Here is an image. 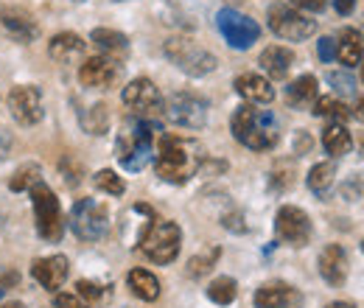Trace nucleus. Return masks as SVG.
<instances>
[{
	"instance_id": "obj_1",
	"label": "nucleus",
	"mask_w": 364,
	"mask_h": 308,
	"mask_svg": "<svg viewBox=\"0 0 364 308\" xmlns=\"http://www.w3.org/2000/svg\"><path fill=\"white\" fill-rule=\"evenodd\" d=\"M202 160H205V154L196 140L163 134L160 146H157V157H154V171L163 182L182 185L202 169Z\"/></svg>"
},
{
	"instance_id": "obj_2",
	"label": "nucleus",
	"mask_w": 364,
	"mask_h": 308,
	"mask_svg": "<svg viewBox=\"0 0 364 308\" xmlns=\"http://www.w3.org/2000/svg\"><path fill=\"white\" fill-rule=\"evenodd\" d=\"M232 137L252 149V152H269L280 140V124L269 110H258L255 104H241L230 118Z\"/></svg>"
},
{
	"instance_id": "obj_3",
	"label": "nucleus",
	"mask_w": 364,
	"mask_h": 308,
	"mask_svg": "<svg viewBox=\"0 0 364 308\" xmlns=\"http://www.w3.org/2000/svg\"><path fill=\"white\" fill-rule=\"evenodd\" d=\"M182 247V230L174 221H151L146 224V230L140 233V253L151 261V264H171L177 261Z\"/></svg>"
},
{
	"instance_id": "obj_4",
	"label": "nucleus",
	"mask_w": 364,
	"mask_h": 308,
	"mask_svg": "<svg viewBox=\"0 0 364 308\" xmlns=\"http://www.w3.org/2000/svg\"><path fill=\"white\" fill-rule=\"evenodd\" d=\"M267 23L274 37L289 40V43H303L317 34V20H311L309 14L297 11L289 3H272L267 11Z\"/></svg>"
},
{
	"instance_id": "obj_5",
	"label": "nucleus",
	"mask_w": 364,
	"mask_h": 308,
	"mask_svg": "<svg viewBox=\"0 0 364 308\" xmlns=\"http://www.w3.org/2000/svg\"><path fill=\"white\" fill-rule=\"evenodd\" d=\"M154 132H160L151 121H135V127L129 132H124L118 137V163L127 171H140L146 169V163L151 160V140Z\"/></svg>"
},
{
	"instance_id": "obj_6",
	"label": "nucleus",
	"mask_w": 364,
	"mask_h": 308,
	"mask_svg": "<svg viewBox=\"0 0 364 308\" xmlns=\"http://www.w3.org/2000/svg\"><path fill=\"white\" fill-rule=\"evenodd\" d=\"M31 205H34V216H37V233L43 241H62L65 235V219H62V208L56 193L48 188L46 182H37L31 191Z\"/></svg>"
},
{
	"instance_id": "obj_7",
	"label": "nucleus",
	"mask_w": 364,
	"mask_h": 308,
	"mask_svg": "<svg viewBox=\"0 0 364 308\" xmlns=\"http://www.w3.org/2000/svg\"><path fill=\"white\" fill-rule=\"evenodd\" d=\"M163 51L185 76H193V79H202V76L213 73L216 65H219L210 51H205L202 45H196L193 40H185V37H171Z\"/></svg>"
},
{
	"instance_id": "obj_8",
	"label": "nucleus",
	"mask_w": 364,
	"mask_h": 308,
	"mask_svg": "<svg viewBox=\"0 0 364 308\" xmlns=\"http://www.w3.org/2000/svg\"><path fill=\"white\" fill-rule=\"evenodd\" d=\"M70 230L76 233L79 241H98L109 230V211L92 196H82L70 208Z\"/></svg>"
},
{
	"instance_id": "obj_9",
	"label": "nucleus",
	"mask_w": 364,
	"mask_h": 308,
	"mask_svg": "<svg viewBox=\"0 0 364 308\" xmlns=\"http://www.w3.org/2000/svg\"><path fill=\"white\" fill-rule=\"evenodd\" d=\"M163 115L168 118V124L180 127V129H202L208 124V101L196 92H174L166 107Z\"/></svg>"
},
{
	"instance_id": "obj_10",
	"label": "nucleus",
	"mask_w": 364,
	"mask_h": 308,
	"mask_svg": "<svg viewBox=\"0 0 364 308\" xmlns=\"http://www.w3.org/2000/svg\"><path fill=\"white\" fill-rule=\"evenodd\" d=\"M121 101L129 107L132 115L143 118V121H151V118L163 115V107H166L163 92L157 90V85H154L151 79H146V76L132 79V82L124 87V92H121Z\"/></svg>"
},
{
	"instance_id": "obj_11",
	"label": "nucleus",
	"mask_w": 364,
	"mask_h": 308,
	"mask_svg": "<svg viewBox=\"0 0 364 308\" xmlns=\"http://www.w3.org/2000/svg\"><path fill=\"white\" fill-rule=\"evenodd\" d=\"M216 26H219L225 43L230 48H235V51H247V48H252L261 40V26L252 17H247V14L235 11V9H222L216 14Z\"/></svg>"
},
{
	"instance_id": "obj_12",
	"label": "nucleus",
	"mask_w": 364,
	"mask_h": 308,
	"mask_svg": "<svg viewBox=\"0 0 364 308\" xmlns=\"http://www.w3.org/2000/svg\"><path fill=\"white\" fill-rule=\"evenodd\" d=\"M274 233L280 241H286L289 247H306L311 241V219L303 208L297 205H283L277 213H274Z\"/></svg>"
},
{
	"instance_id": "obj_13",
	"label": "nucleus",
	"mask_w": 364,
	"mask_h": 308,
	"mask_svg": "<svg viewBox=\"0 0 364 308\" xmlns=\"http://www.w3.org/2000/svg\"><path fill=\"white\" fill-rule=\"evenodd\" d=\"M9 110H11V118L20 124V127H37L46 115L43 110V92L34 85H20L9 92Z\"/></svg>"
},
{
	"instance_id": "obj_14",
	"label": "nucleus",
	"mask_w": 364,
	"mask_h": 308,
	"mask_svg": "<svg viewBox=\"0 0 364 308\" xmlns=\"http://www.w3.org/2000/svg\"><path fill=\"white\" fill-rule=\"evenodd\" d=\"M252 300H255V308H303V294L283 280H269L258 286Z\"/></svg>"
},
{
	"instance_id": "obj_15",
	"label": "nucleus",
	"mask_w": 364,
	"mask_h": 308,
	"mask_svg": "<svg viewBox=\"0 0 364 308\" xmlns=\"http://www.w3.org/2000/svg\"><path fill=\"white\" fill-rule=\"evenodd\" d=\"M31 275L34 280L48 289V292H59L70 275V261L65 255H46V258H37L31 264Z\"/></svg>"
},
{
	"instance_id": "obj_16",
	"label": "nucleus",
	"mask_w": 364,
	"mask_h": 308,
	"mask_svg": "<svg viewBox=\"0 0 364 308\" xmlns=\"http://www.w3.org/2000/svg\"><path fill=\"white\" fill-rule=\"evenodd\" d=\"M115 79H118V65L107 56H90L79 68V82L85 87L107 90L109 85H115Z\"/></svg>"
},
{
	"instance_id": "obj_17",
	"label": "nucleus",
	"mask_w": 364,
	"mask_h": 308,
	"mask_svg": "<svg viewBox=\"0 0 364 308\" xmlns=\"http://www.w3.org/2000/svg\"><path fill=\"white\" fill-rule=\"evenodd\" d=\"M319 275L328 286H342L348 280V253L342 244H328L322 253H319Z\"/></svg>"
},
{
	"instance_id": "obj_18",
	"label": "nucleus",
	"mask_w": 364,
	"mask_h": 308,
	"mask_svg": "<svg viewBox=\"0 0 364 308\" xmlns=\"http://www.w3.org/2000/svg\"><path fill=\"white\" fill-rule=\"evenodd\" d=\"M85 51H87V43L73 31H62L48 43V56L59 65H76L85 56Z\"/></svg>"
},
{
	"instance_id": "obj_19",
	"label": "nucleus",
	"mask_w": 364,
	"mask_h": 308,
	"mask_svg": "<svg viewBox=\"0 0 364 308\" xmlns=\"http://www.w3.org/2000/svg\"><path fill=\"white\" fill-rule=\"evenodd\" d=\"M232 87L250 104H272L274 101L272 82L267 76H261V73H241V76H235Z\"/></svg>"
},
{
	"instance_id": "obj_20",
	"label": "nucleus",
	"mask_w": 364,
	"mask_h": 308,
	"mask_svg": "<svg viewBox=\"0 0 364 308\" xmlns=\"http://www.w3.org/2000/svg\"><path fill=\"white\" fill-rule=\"evenodd\" d=\"M90 43L101 51V56H107L112 62L129 56V37L115 31V28H92Z\"/></svg>"
},
{
	"instance_id": "obj_21",
	"label": "nucleus",
	"mask_w": 364,
	"mask_h": 308,
	"mask_svg": "<svg viewBox=\"0 0 364 308\" xmlns=\"http://www.w3.org/2000/svg\"><path fill=\"white\" fill-rule=\"evenodd\" d=\"M258 65H261V70H264L269 79H277V82H280V79L289 76V70H291V65H294V53H291L289 48H283V45H269V48L261 51Z\"/></svg>"
},
{
	"instance_id": "obj_22",
	"label": "nucleus",
	"mask_w": 364,
	"mask_h": 308,
	"mask_svg": "<svg viewBox=\"0 0 364 308\" xmlns=\"http://www.w3.org/2000/svg\"><path fill=\"white\" fill-rule=\"evenodd\" d=\"M317 98H319V82H317V76H311V73L297 76V79L286 87V104L294 107V110L314 107Z\"/></svg>"
},
{
	"instance_id": "obj_23",
	"label": "nucleus",
	"mask_w": 364,
	"mask_h": 308,
	"mask_svg": "<svg viewBox=\"0 0 364 308\" xmlns=\"http://www.w3.org/2000/svg\"><path fill=\"white\" fill-rule=\"evenodd\" d=\"M336 59L345 68H356L364 59V37L356 28H342L336 37Z\"/></svg>"
},
{
	"instance_id": "obj_24",
	"label": "nucleus",
	"mask_w": 364,
	"mask_h": 308,
	"mask_svg": "<svg viewBox=\"0 0 364 308\" xmlns=\"http://www.w3.org/2000/svg\"><path fill=\"white\" fill-rule=\"evenodd\" d=\"M0 26L17 40V43H31L34 37H37V23L28 17V14H23V11H14V9H3L0 11Z\"/></svg>"
},
{
	"instance_id": "obj_25",
	"label": "nucleus",
	"mask_w": 364,
	"mask_h": 308,
	"mask_svg": "<svg viewBox=\"0 0 364 308\" xmlns=\"http://www.w3.org/2000/svg\"><path fill=\"white\" fill-rule=\"evenodd\" d=\"M127 283H129L132 294H135L137 300H143V303H154L160 297V280L149 269H132L127 275Z\"/></svg>"
},
{
	"instance_id": "obj_26",
	"label": "nucleus",
	"mask_w": 364,
	"mask_h": 308,
	"mask_svg": "<svg viewBox=\"0 0 364 308\" xmlns=\"http://www.w3.org/2000/svg\"><path fill=\"white\" fill-rule=\"evenodd\" d=\"M322 146L331 157H342L353 149V137L345 129V124H328L322 132Z\"/></svg>"
},
{
	"instance_id": "obj_27",
	"label": "nucleus",
	"mask_w": 364,
	"mask_h": 308,
	"mask_svg": "<svg viewBox=\"0 0 364 308\" xmlns=\"http://www.w3.org/2000/svg\"><path fill=\"white\" fill-rule=\"evenodd\" d=\"M82 129L87 134H104L109 129V107L107 104H92L82 112Z\"/></svg>"
},
{
	"instance_id": "obj_28",
	"label": "nucleus",
	"mask_w": 364,
	"mask_h": 308,
	"mask_svg": "<svg viewBox=\"0 0 364 308\" xmlns=\"http://www.w3.org/2000/svg\"><path fill=\"white\" fill-rule=\"evenodd\" d=\"M311 110H314L317 118H331L333 124H342V121L350 118V110H348L339 98H333V95H319Z\"/></svg>"
},
{
	"instance_id": "obj_29",
	"label": "nucleus",
	"mask_w": 364,
	"mask_h": 308,
	"mask_svg": "<svg viewBox=\"0 0 364 308\" xmlns=\"http://www.w3.org/2000/svg\"><path fill=\"white\" fill-rule=\"evenodd\" d=\"M37 182H43V169H40V163H26V166H20L11 179H9V188L14 191V193H23V191H31Z\"/></svg>"
},
{
	"instance_id": "obj_30",
	"label": "nucleus",
	"mask_w": 364,
	"mask_h": 308,
	"mask_svg": "<svg viewBox=\"0 0 364 308\" xmlns=\"http://www.w3.org/2000/svg\"><path fill=\"white\" fill-rule=\"evenodd\" d=\"M235 294H238V286H235V280L228 277V275L213 277V283L208 286V297H210L216 306H230V303L235 300Z\"/></svg>"
},
{
	"instance_id": "obj_31",
	"label": "nucleus",
	"mask_w": 364,
	"mask_h": 308,
	"mask_svg": "<svg viewBox=\"0 0 364 308\" xmlns=\"http://www.w3.org/2000/svg\"><path fill=\"white\" fill-rule=\"evenodd\" d=\"M219 255H222V247H210V250H205L202 255H193V258L188 261V277L199 280V277L210 275V269L216 266Z\"/></svg>"
},
{
	"instance_id": "obj_32",
	"label": "nucleus",
	"mask_w": 364,
	"mask_h": 308,
	"mask_svg": "<svg viewBox=\"0 0 364 308\" xmlns=\"http://www.w3.org/2000/svg\"><path fill=\"white\" fill-rule=\"evenodd\" d=\"M333 179H336V166L333 163H317L309 176H306V182H309V188L314 191V193H325L331 185H333Z\"/></svg>"
},
{
	"instance_id": "obj_33",
	"label": "nucleus",
	"mask_w": 364,
	"mask_h": 308,
	"mask_svg": "<svg viewBox=\"0 0 364 308\" xmlns=\"http://www.w3.org/2000/svg\"><path fill=\"white\" fill-rule=\"evenodd\" d=\"M92 185L98 188V191H104V193H109V196H124V191H127V182H124V176H118L112 169H101L98 174L92 176Z\"/></svg>"
},
{
	"instance_id": "obj_34",
	"label": "nucleus",
	"mask_w": 364,
	"mask_h": 308,
	"mask_svg": "<svg viewBox=\"0 0 364 308\" xmlns=\"http://www.w3.org/2000/svg\"><path fill=\"white\" fill-rule=\"evenodd\" d=\"M76 289H79V297L87 300V303H95V300L104 297V289H101L98 283H92V280H79Z\"/></svg>"
},
{
	"instance_id": "obj_35",
	"label": "nucleus",
	"mask_w": 364,
	"mask_h": 308,
	"mask_svg": "<svg viewBox=\"0 0 364 308\" xmlns=\"http://www.w3.org/2000/svg\"><path fill=\"white\" fill-rule=\"evenodd\" d=\"M289 6H294L303 14H317L328 6V0H289Z\"/></svg>"
},
{
	"instance_id": "obj_36",
	"label": "nucleus",
	"mask_w": 364,
	"mask_h": 308,
	"mask_svg": "<svg viewBox=\"0 0 364 308\" xmlns=\"http://www.w3.org/2000/svg\"><path fill=\"white\" fill-rule=\"evenodd\" d=\"M317 53L322 62H333L336 59V40L333 37H322L317 43Z\"/></svg>"
},
{
	"instance_id": "obj_37",
	"label": "nucleus",
	"mask_w": 364,
	"mask_h": 308,
	"mask_svg": "<svg viewBox=\"0 0 364 308\" xmlns=\"http://www.w3.org/2000/svg\"><path fill=\"white\" fill-rule=\"evenodd\" d=\"M241 219H244L241 213H228V216H222V224H225L228 230H232V233H247V224Z\"/></svg>"
},
{
	"instance_id": "obj_38",
	"label": "nucleus",
	"mask_w": 364,
	"mask_h": 308,
	"mask_svg": "<svg viewBox=\"0 0 364 308\" xmlns=\"http://www.w3.org/2000/svg\"><path fill=\"white\" fill-rule=\"evenodd\" d=\"M53 308H87V306H85L79 297H73V294H56Z\"/></svg>"
},
{
	"instance_id": "obj_39",
	"label": "nucleus",
	"mask_w": 364,
	"mask_h": 308,
	"mask_svg": "<svg viewBox=\"0 0 364 308\" xmlns=\"http://www.w3.org/2000/svg\"><path fill=\"white\" fill-rule=\"evenodd\" d=\"M328 79H331V85H339L336 90H342V92H353V82H350L348 76H342V73H331Z\"/></svg>"
},
{
	"instance_id": "obj_40",
	"label": "nucleus",
	"mask_w": 364,
	"mask_h": 308,
	"mask_svg": "<svg viewBox=\"0 0 364 308\" xmlns=\"http://www.w3.org/2000/svg\"><path fill=\"white\" fill-rule=\"evenodd\" d=\"M333 9H336L342 17H348V14L356 9V0H333Z\"/></svg>"
},
{
	"instance_id": "obj_41",
	"label": "nucleus",
	"mask_w": 364,
	"mask_h": 308,
	"mask_svg": "<svg viewBox=\"0 0 364 308\" xmlns=\"http://www.w3.org/2000/svg\"><path fill=\"white\" fill-rule=\"evenodd\" d=\"M9 152H11V137L9 132H0V160H6Z\"/></svg>"
},
{
	"instance_id": "obj_42",
	"label": "nucleus",
	"mask_w": 364,
	"mask_h": 308,
	"mask_svg": "<svg viewBox=\"0 0 364 308\" xmlns=\"http://www.w3.org/2000/svg\"><path fill=\"white\" fill-rule=\"evenodd\" d=\"M311 149V140L306 134H297V152H309Z\"/></svg>"
},
{
	"instance_id": "obj_43",
	"label": "nucleus",
	"mask_w": 364,
	"mask_h": 308,
	"mask_svg": "<svg viewBox=\"0 0 364 308\" xmlns=\"http://www.w3.org/2000/svg\"><path fill=\"white\" fill-rule=\"evenodd\" d=\"M350 115H353V118H359V121H364V98H359V101H356V110H353Z\"/></svg>"
},
{
	"instance_id": "obj_44",
	"label": "nucleus",
	"mask_w": 364,
	"mask_h": 308,
	"mask_svg": "<svg viewBox=\"0 0 364 308\" xmlns=\"http://www.w3.org/2000/svg\"><path fill=\"white\" fill-rule=\"evenodd\" d=\"M325 308H356L353 303H345V300H336V303H328Z\"/></svg>"
},
{
	"instance_id": "obj_45",
	"label": "nucleus",
	"mask_w": 364,
	"mask_h": 308,
	"mask_svg": "<svg viewBox=\"0 0 364 308\" xmlns=\"http://www.w3.org/2000/svg\"><path fill=\"white\" fill-rule=\"evenodd\" d=\"M0 308H26L23 303H17V300H11V303H3Z\"/></svg>"
},
{
	"instance_id": "obj_46",
	"label": "nucleus",
	"mask_w": 364,
	"mask_h": 308,
	"mask_svg": "<svg viewBox=\"0 0 364 308\" xmlns=\"http://www.w3.org/2000/svg\"><path fill=\"white\" fill-rule=\"evenodd\" d=\"M359 79H362V85H364V59L359 62Z\"/></svg>"
},
{
	"instance_id": "obj_47",
	"label": "nucleus",
	"mask_w": 364,
	"mask_h": 308,
	"mask_svg": "<svg viewBox=\"0 0 364 308\" xmlns=\"http://www.w3.org/2000/svg\"><path fill=\"white\" fill-rule=\"evenodd\" d=\"M362 253H364V241H362Z\"/></svg>"
},
{
	"instance_id": "obj_48",
	"label": "nucleus",
	"mask_w": 364,
	"mask_h": 308,
	"mask_svg": "<svg viewBox=\"0 0 364 308\" xmlns=\"http://www.w3.org/2000/svg\"><path fill=\"white\" fill-rule=\"evenodd\" d=\"M0 300H3V292H0Z\"/></svg>"
}]
</instances>
